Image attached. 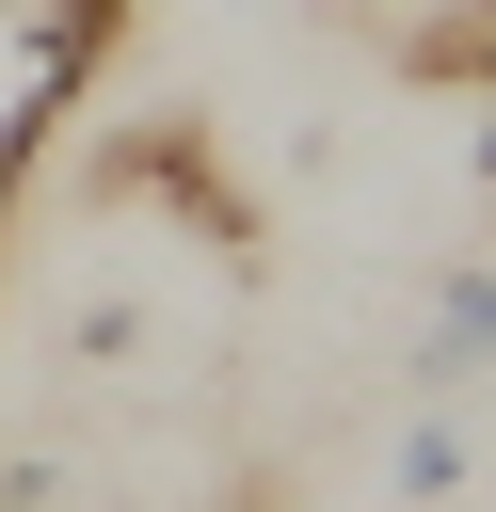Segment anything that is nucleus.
Returning <instances> with one entry per match:
<instances>
[{"label": "nucleus", "instance_id": "1", "mask_svg": "<svg viewBox=\"0 0 496 512\" xmlns=\"http://www.w3.org/2000/svg\"><path fill=\"white\" fill-rule=\"evenodd\" d=\"M496 368V272H448L432 288V336H416V400H464Z\"/></svg>", "mask_w": 496, "mask_h": 512}, {"label": "nucleus", "instance_id": "2", "mask_svg": "<svg viewBox=\"0 0 496 512\" xmlns=\"http://www.w3.org/2000/svg\"><path fill=\"white\" fill-rule=\"evenodd\" d=\"M400 64H416V80H464V96H496V0H448V16H416V32H400Z\"/></svg>", "mask_w": 496, "mask_h": 512}, {"label": "nucleus", "instance_id": "3", "mask_svg": "<svg viewBox=\"0 0 496 512\" xmlns=\"http://www.w3.org/2000/svg\"><path fill=\"white\" fill-rule=\"evenodd\" d=\"M80 16H128V0H80Z\"/></svg>", "mask_w": 496, "mask_h": 512}]
</instances>
